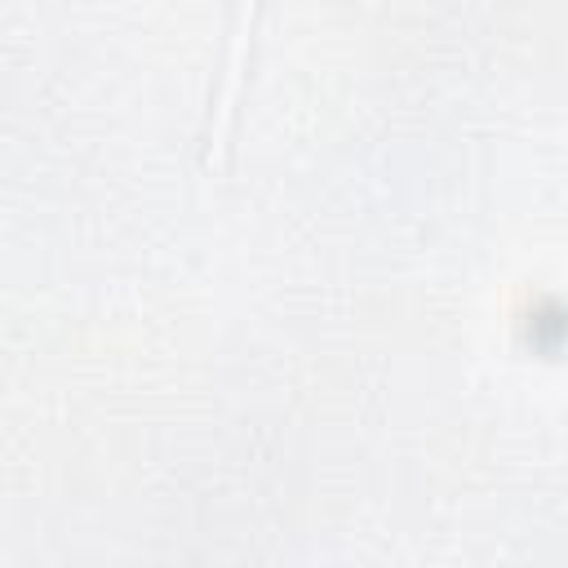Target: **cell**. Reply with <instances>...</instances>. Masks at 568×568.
<instances>
[{"label": "cell", "instance_id": "obj_1", "mask_svg": "<svg viewBox=\"0 0 568 568\" xmlns=\"http://www.w3.org/2000/svg\"><path fill=\"white\" fill-rule=\"evenodd\" d=\"M262 18V9H248V22L240 36H231V58H226V84L217 93V111H213V124H209V138H204V169H213L222 142H226V120H231V98H235V80H240V58H244V44L253 36V22Z\"/></svg>", "mask_w": 568, "mask_h": 568}]
</instances>
